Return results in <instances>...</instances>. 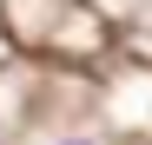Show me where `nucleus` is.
Wrapping results in <instances>:
<instances>
[{"mask_svg":"<svg viewBox=\"0 0 152 145\" xmlns=\"http://www.w3.org/2000/svg\"><path fill=\"white\" fill-rule=\"evenodd\" d=\"M66 145H86V138H66Z\"/></svg>","mask_w":152,"mask_h":145,"instance_id":"1","label":"nucleus"}]
</instances>
